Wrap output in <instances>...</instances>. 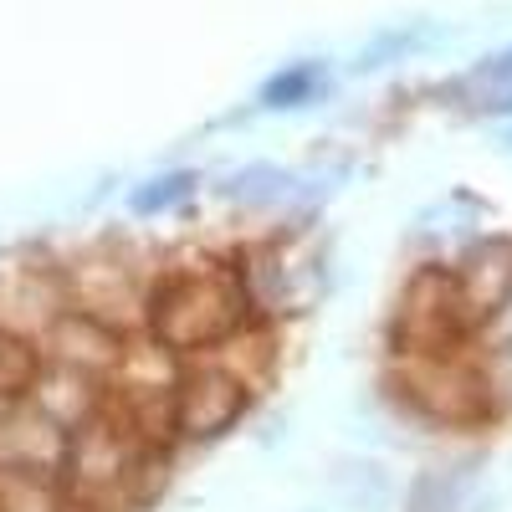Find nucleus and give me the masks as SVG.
<instances>
[{"instance_id": "1", "label": "nucleus", "mask_w": 512, "mask_h": 512, "mask_svg": "<svg viewBox=\"0 0 512 512\" xmlns=\"http://www.w3.org/2000/svg\"><path fill=\"white\" fill-rule=\"evenodd\" d=\"M251 303H246V287L241 272L231 267H185V272H169L164 282H154L144 292V328H149V344L169 349V354H200V349H216L246 323Z\"/></svg>"}, {"instance_id": "2", "label": "nucleus", "mask_w": 512, "mask_h": 512, "mask_svg": "<svg viewBox=\"0 0 512 512\" xmlns=\"http://www.w3.org/2000/svg\"><path fill=\"white\" fill-rule=\"evenodd\" d=\"M139 477H144V441L134 431H123L108 410H98L93 420H82L77 431L62 436L52 482L62 487L67 502L108 507L134 492Z\"/></svg>"}, {"instance_id": "3", "label": "nucleus", "mask_w": 512, "mask_h": 512, "mask_svg": "<svg viewBox=\"0 0 512 512\" xmlns=\"http://www.w3.org/2000/svg\"><path fill=\"white\" fill-rule=\"evenodd\" d=\"M62 313H67V287L47 267L0 272V328L6 333H21L36 344Z\"/></svg>"}, {"instance_id": "4", "label": "nucleus", "mask_w": 512, "mask_h": 512, "mask_svg": "<svg viewBox=\"0 0 512 512\" xmlns=\"http://www.w3.org/2000/svg\"><path fill=\"white\" fill-rule=\"evenodd\" d=\"M36 349L47 364H62V369H77V374H88V379H108L118 354H123V338L93 318H82V313H62L47 333L36 338Z\"/></svg>"}, {"instance_id": "5", "label": "nucleus", "mask_w": 512, "mask_h": 512, "mask_svg": "<svg viewBox=\"0 0 512 512\" xmlns=\"http://www.w3.org/2000/svg\"><path fill=\"white\" fill-rule=\"evenodd\" d=\"M241 405H246V384L236 374L210 369V374L180 379V390H175V431H185L195 441L221 436L226 425L241 415Z\"/></svg>"}, {"instance_id": "6", "label": "nucleus", "mask_w": 512, "mask_h": 512, "mask_svg": "<svg viewBox=\"0 0 512 512\" xmlns=\"http://www.w3.org/2000/svg\"><path fill=\"white\" fill-rule=\"evenodd\" d=\"M57 456H62V431L47 415H36L26 400L0 405V472L52 477Z\"/></svg>"}, {"instance_id": "7", "label": "nucleus", "mask_w": 512, "mask_h": 512, "mask_svg": "<svg viewBox=\"0 0 512 512\" xmlns=\"http://www.w3.org/2000/svg\"><path fill=\"white\" fill-rule=\"evenodd\" d=\"M26 405H31L36 415H47L57 431L67 436V431H77L82 420H93V415L103 410V390H98V379L41 359V374H36V384H31Z\"/></svg>"}, {"instance_id": "8", "label": "nucleus", "mask_w": 512, "mask_h": 512, "mask_svg": "<svg viewBox=\"0 0 512 512\" xmlns=\"http://www.w3.org/2000/svg\"><path fill=\"white\" fill-rule=\"evenodd\" d=\"M41 374V349L21 333L0 328V405H16L31 395V384Z\"/></svg>"}, {"instance_id": "9", "label": "nucleus", "mask_w": 512, "mask_h": 512, "mask_svg": "<svg viewBox=\"0 0 512 512\" xmlns=\"http://www.w3.org/2000/svg\"><path fill=\"white\" fill-rule=\"evenodd\" d=\"M0 512H67V497L52 477L0 472Z\"/></svg>"}, {"instance_id": "10", "label": "nucleus", "mask_w": 512, "mask_h": 512, "mask_svg": "<svg viewBox=\"0 0 512 512\" xmlns=\"http://www.w3.org/2000/svg\"><path fill=\"white\" fill-rule=\"evenodd\" d=\"M466 88L477 93V108H487V113H512V52L497 57V62H487V67H477Z\"/></svg>"}, {"instance_id": "11", "label": "nucleus", "mask_w": 512, "mask_h": 512, "mask_svg": "<svg viewBox=\"0 0 512 512\" xmlns=\"http://www.w3.org/2000/svg\"><path fill=\"white\" fill-rule=\"evenodd\" d=\"M180 195H190V175H175V180H159V190H144L134 205L139 210H154V205H169V200H180Z\"/></svg>"}, {"instance_id": "12", "label": "nucleus", "mask_w": 512, "mask_h": 512, "mask_svg": "<svg viewBox=\"0 0 512 512\" xmlns=\"http://www.w3.org/2000/svg\"><path fill=\"white\" fill-rule=\"evenodd\" d=\"M308 82H313V72H292V77H277L272 88H267V103H272V108H282V98H303V93H308Z\"/></svg>"}]
</instances>
